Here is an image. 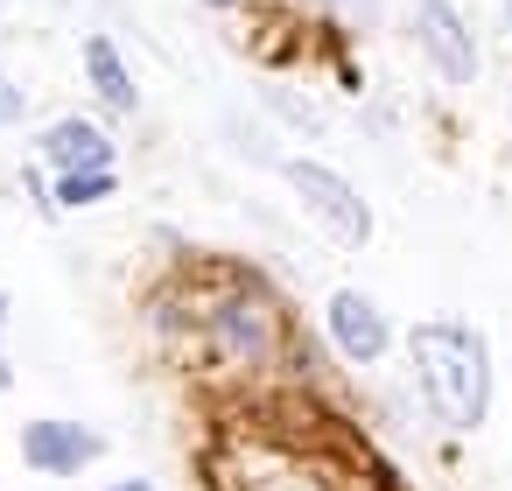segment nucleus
Here are the masks:
<instances>
[{"label":"nucleus","mask_w":512,"mask_h":491,"mask_svg":"<svg viewBox=\"0 0 512 491\" xmlns=\"http://www.w3.org/2000/svg\"><path fill=\"white\" fill-rule=\"evenodd\" d=\"M211 337L239 365H267L274 358V337H281V316H274L267 295H232V302H211Z\"/></svg>","instance_id":"obj_3"},{"label":"nucleus","mask_w":512,"mask_h":491,"mask_svg":"<svg viewBox=\"0 0 512 491\" xmlns=\"http://www.w3.org/2000/svg\"><path fill=\"white\" fill-rule=\"evenodd\" d=\"M0 323H8V302H0Z\"/></svg>","instance_id":"obj_12"},{"label":"nucleus","mask_w":512,"mask_h":491,"mask_svg":"<svg viewBox=\"0 0 512 491\" xmlns=\"http://www.w3.org/2000/svg\"><path fill=\"white\" fill-rule=\"evenodd\" d=\"M0 120H22V92H15L8 78H0Z\"/></svg>","instance_id":"obj_10"},{"label":"nucleus","mask_w":512,"mask_h":491,"mask_svg":"<svg viewBox=\"0 0 512 491\" xmlns=\"http://www.w3.org/2000/svg\"><path fill=\"white\" fill-rule=\"evenodd\" d=\"M505 22H512V0H505Z\"/></svg>","instance_id":"obj_13"},{"label":"nucleus","mask_w":512,"mask_h":491,"mask_svg":"<svg viewBox=\"0 0 512 491\" xmlns=\"http://www.w3.org/2000/svg\"><path fill=\"white\" fill-rule=\"evenodd\" d=\"M85 71H92V85H99V99H106L113 113H134V78H127V64H120V50H113L106 36L85 43Z\"/></svg>","instance_id":"obj_8"},{"label":"nucleus","mask_w":512,"mask_h":491,"mask_svg":"<svg viewBox=\"0 0 512 491\" xmlns=\"http://www.w3.org/2000/svg\"><path fill=\"white\" fill-rule=\"evenodd\" d=\"M414 43L435 57V71H442L449 85H470L477 43H470V29H463V15L449 8V0H421V8H414Z\"/></svg>","instance_id":"obj_4"},{"label":"nucleus","mask_w":512,"mask_h":491,"mask_svg":"<svg viewBox=\"0 0 512 491\" xmlns=\"http://www.w3.org/2000/svg\"><path fill=\"white\" fill-rule=\"evenodd\" d=\"M43 155H50L57 169H113V141H106L99 127H85V120L50 127V134H43Z\"/></svg>","instance_id":"obj_7"},{"label":"nucleus","mask_w":512,"mask_h":491,"mask_svg":"<svg viewBox=\"0 0 512 491\" xmlns=\"http://www.w3.org/2000/svg\"><path fill=\"white\" fill-rule=\"evenodd\" d=\"M120 491H148V484H120Z\"/></svg>","instance_id":"obj_11"},{"label":"nucleus","mask_w":512,"mask_h":491,"mask_svg":"<svg viewBox=\"0 0 512 491\" xmlns=\"http://www.w3.org/2000/svg\"><path fill=\"white\" fill-rule=\"evenodd\" d=\"M330 337H337V351H344L351 365H372V358L386 351V316H379L365 295L344 288V295L330 302Z\"/></svg>","instance_id":"obj_6"},{"label":"nucleus","mask_w":512,"mask_h":491,"mask_svg":"<svg viewBox=\"0 0 512 491\" xmlns=\"http://www.w3.org/2000/svg\"><path fill=\"white\" fill-rule=\"evenodd\" d=\"M99 197H113V169H64L57 204H99Z\"/></svg>","instance_id":"obj_9"},{"label":"nucleus","mask_w":512,"mask_h":491,"mask_svg":"<svg viewBox=\"0 0 512 491\" xmlns=\"http://www.w3.org/2000/svg\"><path fill=\"white\" fill-rule=\"evenodd\" d=\"M407 351H414V379H421L435 421L477 428V421H484V400H491V358H484V337L463 330V323H421Z\"/></svg>","instance_id":"obj_1"},{"label":"nucleus","mask_w":512,"mask_h":491,"mask_svg":"<svg viewBox=\"0 0 512 491\" xmlns=\"http://www.w3.org/2000/svg\"><path fill=\"white\" fill-rule=\"evenodd\" d=\"M22 456L36 470H50V477H71V470H85L99 456V435L92 428H71V421H29L22 428Z\"/></svg>","instance_id":"obj_5"},{"label":"nucleus","mask_w":512,"mask_h":491,"mask_svg":"<svg viewBox=\"0 0 512 491\" xmlns=\"http://www.w3.org/2000/svg\"><path fill=\"white\" fill-rule=\"evenodd\" d=\"M288 183L309 197V211H316V218H323V225H330L344 246H358V239L372 232V211H365V197H358L344 176H330L323 162H288Z\"/></svg>","instance_id":"obj_2"}]
</instances>
